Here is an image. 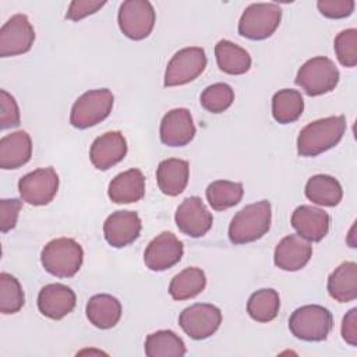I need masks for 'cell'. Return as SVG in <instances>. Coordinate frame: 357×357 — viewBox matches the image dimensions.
<instances>
[{
	"mask_svg": "<svg viewBox=\"0 0 357 357\" xmlns=\"http://www.w3.org/2000/svg\"><path fill=\"white\" fill-rule=\"evenodd\" d=\"M344 131L346 117L343 114L311 121L297 137V152L304 158L326 152L340 142Z\"/></svg>",
	"mask_w": 357,
	"mask_h": 357,
	"instance_id": "cell-1",
	"label": "cell"
},
{
	"mask_svg": "<svg viewBox=\"0 0 357 357\" xmlns=\"http://www.w3.org/2000/svg\"><path fill=\"white\" fill-rule=\"evenodd\" d=\"M271 202L266 199L245 205L229 225V240L233 244H247L259 240L271 229Z\"/></svg>",
	"mask_w": 357,
	"mask_h": 357,
	"instance_id": "cell-2",
	"label": "cell"
},
{
	"mask_svg": "<svg viewBox=\"0 0 357 357\" xmlns=\"http://www.w3.org/2000/svg\"><path fill=\"white\" fill-rule=\"evenodd\" d=\"M82 261V247L70 237H59L49 241L40 252V262L45 271L57 278L74 276L79 271Z\"/></svg>",
	"mask_w": 357,
	"mask_h": 357,
	"instance_id": "cell-3",
	"label": "cell"
},
{
	"mask_svg": "<svg viewBox=\"0 0 357 357\" xmlns=\"http://www.w3.org/2000/svg\"><path fill=\"white\" fill-rule=\"evenodd\" d=\"M333 326L332 314L318 304L303 305L293 311L289 318L290 332L300 340L321 342L328 337Z\"/></svg>",
	"mask_w": 357,
	"mask_h": 357,
	"instance_id": "cell-4",
	"label": "cell"
},
{
	"mask_svg": "<svg viewBox=\"0 0 357 357\" xmlns=\"http://www.w3.org/2000/svg\"><path fill=\"white\" fill-rule=\"evenodd\" d=\"M340 74L335 63L324 56L307 60L298 70L296 84L308 95L319 96L333 91L339 82Z\"/></svg>",
	"mask_w": 357,
	"mask_h": 357,
	"instance_id": "cell-5",
	"label": "cell"
},
{
	"mask_svg": "<svg viewBox=\"0 0 357 357\" xmlns=\"http://www.w3.org/2000/svg\"><path fill=\"white\" fill-rule=\"evenodd\" d=\"M113 100V93L107 88L86 91L74 102L71 107V126L79 130L96 126L110 114Z\"/></svg>",
	"mask_w": 357,
	"mask_h": 357,
	"instance_id": "cell-6",
	"label": "cell"
},
{
	"mask_svg": "<svg viewBox=\"0 0 357 357\" xmlns=\"http://www.w3.org/2000/svg\"><path fill=\"white\" fill-rule=\"evenodd\" d=\"M282 8L276 3H252L238 21V33L251 40L269 38L279 26Z\"/></svg>",
	"mask_w": 357,
	"mask_h": 357,
	"instance_id": "cell-7",
	"label": "cell"
},
{
	"mask_svg": "<svg viewBox=\"0 0 357 357\" xmlns=\"http://www.w3.org/2000/svg\"><path fill=\"white\" fill-rule=\"evenodd\" d=\"M153 6L146 0H126L119 8L120 31L132 40L145 39L155 25Z\"/></svg>",
	"mask_w": 357,
	"mask_h": 357,
	"instance_id": "cell-8",
	"label": "cell"
},
{
	"mask_svg": "<svg viewBox=\"0 0 357 357\" xmlns=\"http://www.w3.org/2000/svg\"><path fill=\"white\" fill-rule=\"evenodd\" d=\"M206 67V54L202 47L190 46L174 53L165 71V86H177L194 81Z\"/></svg>",
	"mask_w": 357,
	"mask_h": 357,
	"instance_id": "cell-9",
	"label": "cell"
},
{
	"mask_svg": "<svg viewBox=\"0 0 357 357\" xmlns=\"http://www.w3.org/2000/svg\"><path fill=\"white\" fill-rule=\"evenodd\" d=\"M59 190V176L53 167L36 169L18 181L21 199L33 206L47 205Z\"/></svg>",
	"mask_w": 357,
	"mask_h": 357,
	"instance_id": "cell-10",
	"label": "cell"
},
{
	"mask_svg": "<svg viewBox=\"0 0 357 357\" xmlns=\"http://www.w3.org/2000/svg\"><path fill=\"white\" fill-rule=\"evenodd\" d=\"M222 324V312L213 304L197 303L184 308L178 325L191 339L202 340L212 336Z\"/></svg>",
	"mask_w": 357,
	"mask_h": 357,
	"instance_id": "cell-11",
	"label": "cell"
},
{
	"mask_svg": "<svg viewBox=\"0 0 357 357\" xmlns=\"http://www.w3.org/2000/svg\"><path fill=\"white\" fill-rule=\"evenodd\" d=\"M35 31L25 14H15L0 29V56L11 57L31 50Z\"/></svg>",
	"mask_w": 357,
	"mask_h": 357,
	"instance_id": "cell-12",
	"label": "cell"
},
{
	"mask_svg": "<svg viewBox=\"0 0 357 357\" xmlns=\"http://www.w3.org/2000/svg\"><path fill=\"white\" fill-rule=\"evenodd\" d=\"M178 230L190 237L198 238L205 236L212 227L213 218L199 197L185 198L174 215Z\"/></svg>",
	"mask_w": 357,
	"mask_h": 357,
	"instance_id": "cell-13",
	"label": "cell"
},
{
	"mask_svg": "<svg viewBox=\"0 0 357 357\" xmlns=\"http://www.w3.org/2000/svg\"><path fill=\"white\" fill-rule=\"evenodd\" d=\"M183 252V243L173 233L163 231L146 245L144 262L151 271L162 272L180 262Z\"/></svg>",
	"mask_w": 357,
	"mask_h": 357,
	"instance_id": "cell-14",
	"label": "cell"
},
{
	"mask_svg": "<svg viewBox=\"0 0 357 357\" xmlns=\"http://www.w3.org/2000/svg\"><path fill=\"white\" fill-rule=\"evenodd\" d=\"M141 229V219L134 211H116L103 223L105 238L114 248L134 243L139 237Z\"/></svg>",
	"mask_w": 357,
	"mask_h": 357,
	"instance_id": "cell-15",
	"label": "cell"
},
{
	"mask_svg": "<svg viewBox=\"0 0 357 357\" xmlns=\"http://www.w3.org/2000/svg\"><path fill=\"white\" fill-rule=\"evenodd\" d=\"M160 141L167 146H184L195 137V126L188 109L178 107L167 112L160 121Z\"/></svg>",
	"mask_w": 357,
	"mask_h": 357,
	"instance_id": "cell-16",
	"label": "cell"
},
{
	"mask_svg": "<svg viewBox=\"0 0 357 357\" xmlns=\"http://www.w3.org/2000/svg\"><path fill=\"white\" fill-rule=\"evenodd\" d=\"M331 216L321 208L300 205L291 215V226L297 234L307 241L318 243L329 231Z\"/></svg>",
	"mask_w": 357,
	"mask_h": 357,
	"instance_id": "cell-17",
	"label": "cell"
},
{
	"mask_svg": "<svg viewBox=\"0 0 357 357\" xmlns=\"http://www.w3.org/2000/svg\"><path fill=\"white\" fill-rule=\"evenodd\" d=\"M127 141L120 131H109L98 137L89 149L91 163L98 170H107L124 159Z\"/></svg>",
	"mask_w": 357,
	"mask_h": 357,
	"instance_id": "cell-18",
	"label": "cell"
},
{
	"mask_svg": "<svg viewBox=\"0 0 357 357\" xmlns=\"http://www.w3.org/2000/svg\"><path fill=\"white\" fill-rule=\"evenodd\" d=\"M75 303V293L61 283L46 284L38 294V308L42 315L50 319L64 318L74 310Z\"/></svg>",
	"mask_w": 357,
	"mask_h": 357,
	"instance_id": "cell-19",
	"label": "cell"
},
{
	"mask_svg": "<svg viewBox=\"0 0 357 357\" xmlns=\"http://www.w3.org/2000/svg\"><path fill=\"white\" fill-rule=\"evenodd\" d=\"M312 255V245L298 234L283 237L275 247V265L283 271L294 272L304 268Z\"/></svg>",
	"mask_w": 357,
	"mask_h": 357,
	"instance_id": "cell-20",
	"label": "cell"
},
{
	"mask_svg": "<svg viewBox=\"0 0 357 357\" xmlns=\"http://www.w3.org/2000/svg\"><path fill=\"white\" fill-rule=\"evenodd\" d=\"M32 141L26 131H14L0 139V167L4 170L18 169L29 162Z\"/></svg>",
	"mask_w": 357,
	"mask_h": 357,
	"instance_id": "cell-21",
	"label": "cell"
},
{
	"mask_svg": "<svg viewBox=\"0 0 357 357\" xmlns=\"http://www.w3.org/2000/svg\"><path fill=\"white\" fill-rule=\"evenodd\" d=\"M114 204H131L144 198L145 177L139 169H128L112 178L107 190Z\"/></svg>",
	"mask_w": 357,
	"mask_h": 357,
	"instance_id": "cell-22",
	"label": "cell"
},
{
	"mask_svg": "<svg viewBox=\"0 0 357 357\" xmlns=\"http://www.w3.org/2000/svg\"><path fill=\"white\" fill-rule=\"evenodd\" d=\"M190 165L187 160L170 158L159 163L156 169V180L159 190L169 195L176 197L181 194L188 183Z\"/></svg>",
	"mask_w": 357,
	"mask_h": 357,
	"instance_id": "cell-23",
	"label": "cell"
},
{
	"mask_svg": "<svg viewBox=\"0 0 357 357\" xmlns=\"http://www.w3.org/2000/svg\"><path fill=\"white\" fill-rule=\"evenodd\" d=\"M86 318L99 329L116 326L121 318V304L110 294H95L86 303Z\"/></svg>",
	"mask_w": 357,
	"mask_h": 357,
	"instance_id": "cell-24",
	"label": "cell"
},
{
	"mask_svg": "<svg viewBox=\"0 0 357 357\" xmlns=\"http://www.w3.org/2000/svg\"><path fill=\"white\" fill-rule=\"evenodd\" d=\"M328 293L339 303H350L357 298V264L347 261L340 264L328 278Z\"/></svg>",
	"mask_w": 357,
	"mask_h": 357,
	"instance_id": "cell-25",
	"label": "cell"
},
{
	"mask_svg": "<svg viewBox=\"0 0 357 357\" xmlns=\"http://www.w3.org/2000/svg\"><path fill=\"white\" fill-rule=\"evenodd\" d=\"M215 57L218 67L230 75L245 74L251 67L248 52L227 39H222L215 45Z\"/></svg>",
	"mask_w": 357,
	"mask_h": 357,
	"instance_id": "cell-26",
	"label": "cell"
},
{
	"mask_svg": "<svg viewBox=\"0 0 357 357\" xmlns=\"http://www.w3.org/2000/svg\"><path fill=\"white\" fill-rule=\"evenodd\" d=\"M304 192L311 202L322 206H336L343 197L340 183L328 174H315L310 177Z\"/></svg>",
	"mask_w": 357,
	"mask_h": 357,
	"instance_id": "cell-27",
	"label": "cell"
},
{
	"mask_svg": "<svg viewBox=\"0 0 357 357\" xmlns=\"http://www.w3.org/2000/svg\"><path fill=\"white\" fill-rule=\"evenodd\" d=\"M206 286L205 272L197 266H190L177 273L170 284L169 294L174 300H188L198 296Z\"/></svg>",
	"mask_w": 357,
	"mask_h": 357,
	"instance_id": "cell-28",
	"label": "cell"
},
{
	"mask_svg": "<svg viewBox=\"0 0 357 357\" xmlns=\"http://www.w3.org/2000/svg\"><path fill=\"white\" fill-rule=\"evenodd\" d=\"M304 110V99L296 89L284 88L272 98V116L280 124H289L298 120Z\"/></svg>",
	"mask_w": 357,
	"mask_h": 357,
	"instance_id": "cell-29",
	"label": "cell"
},
{
	"mask_svg": "<svg viewBox=\"0 0 357 357\" xmlns=\"http://www.w3.org/2000/svg\"><path fill=\"white\" fill-rule=\"evenodd\" d=\"M187 353L183 339L173 331H156L145 339L148 357H181Z\"/></svg>",
	"mask_w": 357,
	"mask_h": 357,
	"instance_id": "cell-30",
	"label": "cell"
},
{
	"mask_svg": "<svg viewBox=\"0 0 357 357\" xmlns=\"http://www.w3.org/2000/svg\"><path fill=\"white\" fill-rule=\"evenodd\" d=\"M280 308V298L273 289H259L247 301V312L257 322H269L276 318Z\"/></svg>",
	"mask_w": 357,
	"mask_h": 357,
	"instance_id": "cell-31",
	"label": "cell"
},
{
	"mask_svg": "<svg viewBox=\"0 0 357 357\" xmlns=\"http://www.w3.org/2000/svg\"><path fill=\"white\" fill-rule=\"evenodd\" d=\"M243 194V184L229 180H216L206 187V199L215 211H225L237 205Z\"/></svg>",
	"mask_w": 357,
	"mask_h": 357,
	"instance_id": "cell-32",
	"label": "cell"
},
{
	"mask_svg": "<svg viewBox=\"0 0 357 357\" xmlns=\"http://www.w3.org/2000/svg\"><path fill=\"white\" fill-rule=\"evenodd\" d=\"M25 303L24 290L17 278L7 272L0 273V311L3 314L18 312Z\"/></svg>",
	"mask_w": 357,
	"mask_h": 357,
	"instance_id": "cell-33",
	"label": "cell"
},
{
	"mask_svg": "<svg viewBox=\"0 0 357 357\" xmlns=\"http://www.w3.org/2000/svg\"><path fill=\"white\" fill-rule=\"evenodd\" d=\"M234 100V91L225 82H216L206 86L199 98L202 107L211 113H222L227 110Z\"/></svg>",
	"mask_w": 357,
	"mask_h": 357,
	"instance_id": "cell-34",
	"label": "cell"
},
{
	"mask_svg": "<svg viewBox=\"0 0 357 357\" xmlns=\"http://www.w3.org/2000/svg\"><path fill=\"white\" fill-rule=\"evenodd\" d=\"M333 47L342 66L354 67L357 64V29L350 28L337 33Z\"/></svg>",
	"mask_w": 357,
	"mask_h": 357,
	"instance_id": "cell-35",
	"label": "cell"
},
{
	"mask_svg": "<svg viewBox=\"0 0 357 357\" xmlns=\"http://www.w3.org/2000/svg\"><path fill=\"white\" fill-rule=\"evenodd\" d=\"M20 109L13 95L0 89V128L7 130L20 126Z\"/></svg>",
	"mask_w": 357,
	"mask_h": 357,
	"instance_id": "cell-36",
	"label": "cell"
},
{
	"mask_svg": "<svg viewBox=\"0 0 357 357\" xmlns=\"http://www.w3.org/2000/svg\"><path fill=\"white\" fill-rule=\"evenodd\" d=\"M356 3L353 0H318L317 7L319 13L332 20L346 18L353 14Z\"/></svg>",
	"mask_w": 357,
	"mask_h": 357,
	"instance_id": "cell-37",
	"label": "cell"
},
{
	"mask_svg": "<svg viewBox=\"0 0 357 357\" xmlns=\"http://www.w3.org/2000/svg\"><path fill=\"white\" fill-rule=\"evenodd\" d=\"M22 208V199H0V230L7 233L15 227L18 213Z\"/></svg>",
	"mask_w": 357,
	"mask_h": 357,
	"instance_id": "cell-38",
	"label": "cell"
},
{
	"mask_svg": "<svg viewBox=\"0 0 357 357\" xmlns=\"http://www.w3.org/2000/svg\"><path fill=\"white\" fill-rule=\"evenodd\" d=\"M106 1H95V0H74L70 3L68 11L66 14L67 20L71 21H79L91 14H95L99 11Z\"/></svg>",
	"mask_w": 357,
	"mask_h": 357,
	"instance_id": "cell-39",
	"label": "cell"
},
{
	"mask_svg": "<svg viewBox=\"0 0 357 357\" xmlns=\"http://www.w3.org/2000/svg\"><path fill=\"white\" fill-rule=\"evenodd\" d=\"M342 337L350 344H357V308H351L342 321Z\"/></svg>",
	"mask_w": 357,
	"mask_h": 357,
	"instance_id": "cell-40",
	"label": "cell"
}]
</instances>
